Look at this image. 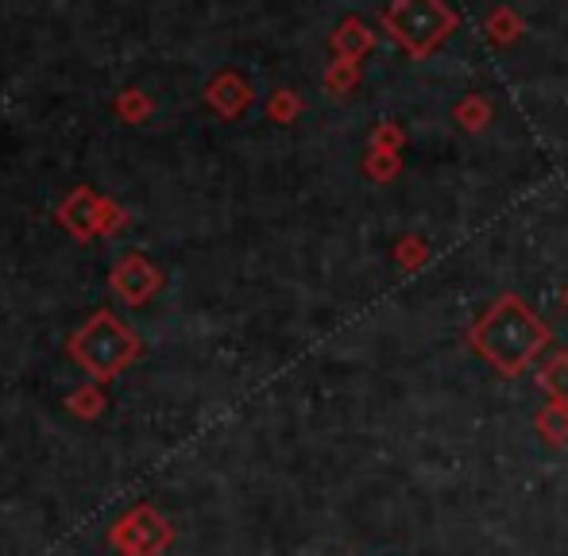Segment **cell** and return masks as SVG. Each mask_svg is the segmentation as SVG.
I'll list each match as a JSON object with an SVG mask.
<instances>
[{
	"mask_svg": "<svg viewBox=\"0 0 568 556\" xmlns=\"http://www.w3.org/2000/svg\"><path fill=\"white\" fill-rule=\"evenodd\" d=\"M329 90H337V93H348L352 85L359 82V62H352V59H337L333 62V70H329Z\"/></svg>",
	"mask_w": 568,
	"mask_h": 556,
	"instance_id": "obj_5",
	"label": "cell"
},
{
	"mask_svg": "<svg viewBox=\"0 0 568 556\" xmlns=\"http://www.w3.org/2000/svg\"><path fill=\"white\" fill-rule=\"evenodd\" d=\"M379 23L410 59H429L460 28V16L445 0H390Z\"/></svg>",
	"mask_w": 568,
	"mask_h": 556,
	"instance_id": "obj_1",
	"label": "cell"
},
{
	"mask_svg": "<svg viewBox=\"0 0 568 556\" xmlns=\"http://www.w3.org/2000/svg\"><path fill=\"white\" fill-rule=\"evenodd\" d=\"M523 31H526V20L510 4H499V8H491V12H487V35H491L495 47L518 43V39H523Z\"/></svg>",
	"mask_w": 568,
	"mask_h": 556,
	"instance_id": "obj_3",
	"label": "cell"
},
{
	"mask_svg": "<svg viewBox=\"0 0 568 556\" xmlns=\"http://www.w3.org/2000/svg\"><path fill=\"white\" fill-rule=\"evenodd\" d=\"M456 116L464 121V128H471V132H479L487 124V116H491V105H487L479 93H471V97H464L460 105H456Z\"/></svg>",
	"mask_w": 568,
	"mask_h": 556,
	"instance_id": "obj_4",
	"label": "cell"
},
{
	"mask_svg": "<svg viewBox=\"0 0 568 556\" xmlns=\"http://www.w3.org/2000/svg\"><path fill=\"white\" fill-rule=\"evenodd\" d=\"M372 47H375V31L367 28L364 20H356V16H348V20L333 31V51H337V59L359 62Z\"/></svg>",
	"mask_w": 568,
	"mask_h": 556,
	"instance_id": "obj_2",
	"label": "cell"
}]
</instances>
